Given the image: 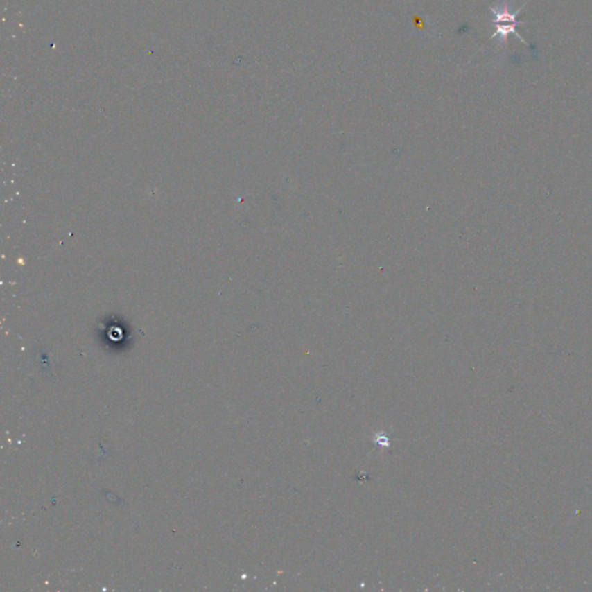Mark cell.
Instances as JSON below:
<instances>
[{
	"mask_svg": "<svg viewBox=\"0 0 592 592\" xmlns=\"http://www.w3.org/2000/svg\"><path fill=\"white\" fill-rule=\"evenodd\" d=\"M493 13H494L495 21H496V36H501L502 39L505 40L508 37L509 34H512L514 33L519 39L522 40L523 42H524V40L521 37L519 33L516 32V27L517 25H519V22L516 20V13H510L509 11V8L507 6L505 8H493L491 10Z\"/></svg>",
	"mask_w": 592,
	"mask_h": 592,
	"instance_id": "cell-1",
	"label": "cell"
}]
</instances>
